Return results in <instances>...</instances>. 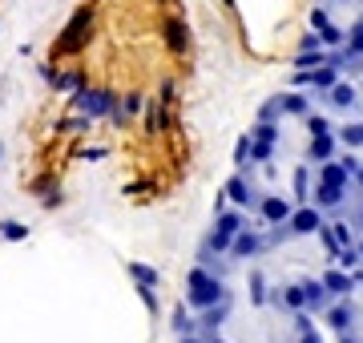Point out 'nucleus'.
<instances>
[{
	"mask_svg": "<svg viewBox=\"0 0 363 343\" xmlns=\"http://www.w3.org/2000/svg\"><path fill=\"white\" fill-rule=\"evenodd\" d=\"M198 263L218 271L226 291L274 299L315 319L351 279L339 238L311 202L283 223H255L247 210L222 202L198 247Z\"/></svg>",
	"mask_w": 363,
	"mask_h": 343,
	"instance_id": "obj_1",
	"label": "nucleus"
},
{
	"mask_svg": "<svg viewBox=\"0 0 363 343\" xmlns=\"http://www.w3.org/2000/svg\"><path fill=\"white\" fill-rule=\"evenodd\" d=\"M343 145L335 125L315 106L307 89L271 97L255 125L238 142L234 174L222 186V202L247 210L255 223H283L291 210L307 206L311 170Z\"/></svg>",
	"mask_w": 363,
	"mask_h": 343,
	"instance_id": "obj_2",
	"label": "nucleus"
},
{
	"mask_svg": "<svg viewBox=\"0 0 363 343\" xmlns=\"http://www.w3.org/2000/svg\"><path fill=\"white\" fill-rule=\"evenodd\" d=\"M178 343H323V331L295 307L226 291L214 307L182 315Z\"/></svg>",
	"mask_w": 363,
	"mask_h": 343,
	"instance_id": "obj_3",
	"label": "nucleus"
},
{
	"mask_svg": "<svg viewBox=\"0 0 363 343\" xmlns=\"http://www.w3.org/2000/svg\"><path fill=\"white\" fill-rule=\"evenodd\" d=\"M319 323L331 331V343H363V266L351 271L347 287L319 315Z\"/></svg>",
	"mask_w": 363,
	"mask_h": 343,
	"instance_id": "obj_4",
	"label": "nucleus"
}]
</instances>
